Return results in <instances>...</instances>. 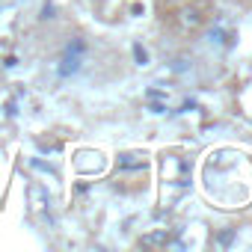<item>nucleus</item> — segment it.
<instances>
[{"instance_id": "1", "label": "nucleus", "mask_w": 252, "mask_h": 252, "mask_svg": "<svg viewBox=\"0 0 252 252\" xmlns=\"http://www.w3.org/2000/svg\"><path fill=\"white\" fill-rule=\"evenodd\" d=\"M80 54H83V42L68 45V51H65V57H63V65H60V74H63V77H68V74H74V71L80 68Z\"/></svg>"}, {"instance_id": "5", "label": "nucleus", "mask_w": 252, "mask_h": 252, "mask_svg": "<svg viewBox=\"0 0 252 252\" xmlns=\"http://www.w3.org/2000/svg\"><path fill=\"white\" fill-rule=\"evenodd\" d=\"M178 21H181V27H184V30H193V27H199V24H202V12H199V9H184Z\"/></svg>"}, {"instance_id": "7", "label": "nucleus", "mask_w": 252, "mask_h": 252, "mask_svg": "<svg viewBox=\"0 0 252 252\" xmlns=\"http://www.w3.org/2000/svg\"><path fill=\"white\" fill-rule=\"evenodd\" d=\"M234 228H225V231H220L217 237H214V246H220V249H225V246H231V240H234Z\"/></svg>"}, {"instance_id": "2", "label": "nucleus", "mask_w": 252, "mask_h": 252, "mask_svg": "<svg viewBox=\"0 0 252 252\" xmlns=\"http://www.w3.org/2000/svg\"><path fill=\"white\" fill-rule=\"evenodd\" d=\"M169 243H172V234L166 228H158V231H149L140 237V246H146V249H166Z\"/></svg>"}, {"instance_id": "8", "label": "nucleus", "mask_w": 252, "mask_h": 252, "mask_svg": "<svg viewBox=\"0 0 252 252\" xmlns=\"http://www.w3.org/2000/svg\"><path fill=\"white\" fill-rule=\"evenodd\" d=\"M134 54H137V65H146V63H149V54H146L140 45H134Z\"/></svg>"}, {"instance_id": "3", "label": "nucleus", "mask_w": 252, "mask_h": 252, "mask_svg": "<svg viewBox=\"0 0 252 252\" xmlns=\"http://www.w3.org/2000/svg\"><path fill=\"white\" fill-rule=\"evenodd\" d=\"M101 166H104V160H101L98 152H80V155H77V169H83V172H98Z\"/></svg>"}, {"instance_id": "4", "label": "nucleus", "mask_w": 252, "mask_h": 252, "mask_svg": "<svg viewBox=\"0 0 252 252\" xmlns=\"http://www.w3.org/2000/svg\"><path fill=\"white\" fill-rule=\"evenodd\" d=\"M119 166L122 169H143L146 166V152H125V155H119Z\"/></svg>"}, {"instance_id": "6", "label": "nucleus", "mask_w": 252, "mask_h": 252, "mask_svg": "<svg viewBox=\"0 0 252 252\" xmlns=\"http://www.w3.org/2000/svg\"><path fill=\"white\" fill-rule=\"evenodd\" d=\"M225 39H228V33H225L222 24H217V27L208 30V42H211V45H225Z\"/></svg>"}]
</instances>
